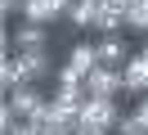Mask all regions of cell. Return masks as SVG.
Here are the masks:
<instances>
[{
    "label": "cell",
    "mask_w": 148,
    "mask_h": 135,
    "mask_svg": "<svg viewBox=\"0 0 148 135\" xmlns=\"http://www.w3.org/2000/svg\"><path fill=\"white\" fill-rule=\"evenodd\" d=\"M121 90H126V77H121V68H94L90 77H85V95L90 99H117Z\"/></svg>",
    "instance_id": "4"
},
{
    "label": "cell",
    "mask_w": 148,
    "mask_h": 135,
    "mask_svg": "<svg viewBox=\"0 0 148 135\" xmlns=\"http://www.w3.org/2000/svg\"><path fill=\"white\" fill-rule=\"evenodd\" d=\"M108 5H117V0H72V9H67V23L72 27H94L103 18V9ZM126 14V9H121Z\"/></svg>",
    "instance_id": "8"
},
{
    "label": "cell",
    "mask_w": 148,
    "mask_h": 135,
    "mask_svg": "<svg viewBox=\"0 0 148 135\" xmlns=\"http://www.w3.org/2000/svg\"><path fill=\"white\" fill-rule=\"evenodd\" d=\"M99 68V45H90V41H76L72 50H67V63L58 68V81H81L85 86V77Z\"/></svg>",
    "instance_id": "1"
},
{
    "label": "cell",
    "mask_w": 148,
    "mask_h": 135,
    "mask_svg": "<svg viewBox=\"0 0 148 135\" xmlns=\"http://www.w3.org/2000/svg\"><path fill=\"white\" fill-rule=\"evenodd\" d=\"M72 0H27L23 9V23H36V27H49L54 18H67Z\"/></svg>",
    "instance_id": "5"
},
{
    "label": "cell",
    "mask_w": 148,
    "mask_h": 135,
    "mask_svg": "<svg viewBox=\"0 0 148 135\" xmlns=\"http://www.w3.org/2000/svg\"><path fill=\"white\" fill-rule=\"evenodd\" d=\"M45 41H49V27H36V23H18V27H9V45L18 54H27V50H45Z\"/></svg>",
    "instance_id": "7"
},
{
    "label": "cell",
    "mask_w": 148,
    "mask_h": 135,
    "mask_svg": "<svg viewBox=\"0 0 148 135\" xmlns=\"http://www.w3.org/2000/svg\"><path fill=\"white\" fill-rule=\"evenodd\" d=\"M5 104H9L23 122H32V117H40V113L49 108V95H45L40 86H18V90H9V95H5Z\"/></svg>",
    "instance_id": "3"
},
{
    "label": "cell",
    "mask_w": 148,
    "mask_h": 135,
    "mask_svg": "<svg viewBox=\"0 0 148 135\" xmlns=\"http://www.w3.org/2000/svg\"><path fill=\"white\" fill-rule=\"evenodd\" d=\"M121 117H126V113L117 108V99H85L76 126H90V131H117Z\"/></svg>",
    "instance_id": "2"
},
{
    "label": "cell",
    "mask_w": 148,
    "mask_h": 135,
    "mask_svg": "<svg viewBox=\"0 0 148 135\" xmlns=\"http://www.w3.org/2000/svg\"><path fill=\"white\" fill-rule=\"evenodd\" d=\"M40 135H72V131H40Z\"/></svg>",
    "instance_id": "12"
},
{
    "label": "cell",
    "mask_w": 148,
    "mask_h": 135,
    "mask_svg": "<svg viewBox=\"0 0 148 135\" xmlns=\"http://www.w3.org/2000/svg\"><path fill=\"white\" fill-rule=\"evenodd\" d=\"M126 117H130V122H135V131H144V135H148V95H144V99H139V104H135V108H130V113H126Z\"/></svg>",
    "instance_id": "10"
},
{
    "label": "cell",
    "mask_w": 148,
    "mask_h": 135,
    "mask_svg": "<svg viewBox=\"0 0 148 135\" xmlns=\"http://www.w3.org/2000/svg\"><path fill=\"white\" fill-rule=\"evenodd\" d=\"M126 32L148 36V0H135V5H126Z\"/></svg>",
    "instance_id": "9"
},
{
    "label": "cell",
    "mask_w": 148,
    "mask_h": 135,
    "mask_svg": "<svg viewBox=\"0 0 148 135\" xmlns=\"http://www.w3.org/2000/svg\"><path fill=\"white\" fill-rule=\"evenodd\" d=\"M94 45H99V63H103V68H126V63L135 59V54H130V41L121 32L117 36H99Z\"/></svg>",
    "instance_id": "6"
},
{
    "label": "cell",
    "mask_w": 148,
    "mask_h": 135,
    "mask_svg": "<svg viewBox=\"0 0 148 135\" xmlns=\"http://www.w3.org/2000/svg\"><path fill=\"white\" fill-rule=\"evenodd\" d=\"M139 59H144V63H148V41H144V50H139Z\"/></svg>",
    "instance_id": "11"
}]
</instances>
